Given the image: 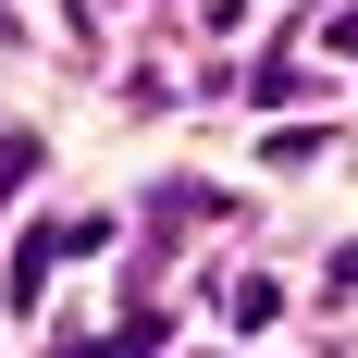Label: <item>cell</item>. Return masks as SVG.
<instances>
[{
  "instance_id": "obj_2",
  "label": "cell",
  "mask_w": 358,
  "mask_h": 358,
  "mask_svg": "<svg viewBox=\"0 0 358 358\" xmlns=\"http://www.w3.org/2000/svg\"><path fill=\"white\" fill-rule=\"evenodd\" d=\"M37 185V136H0V198H25Z\"/></svg>"
},
{
  "instance_id": "obj_1",
  "label": "cell",
  "mask_w": 358,
  "mask_h": 358,
  "mask_svg": "<svg viewBox=\"0 0 358 358\" xmlns=\"http://www.w3.org/2000/svg\"><path fill=\"white\" fill-rule=\"evenodd\" d=\"M62 259H74V222H37L25 248H13V272H0V296H13V309H37V285H50Z\"/></svg>"
},
{
  "instance_id": "obj_4",
  "label": "cell",
  "mask_w": 358,
  "mask_h": 358,
  "mask_svg": "<svg viewBox=\"0 0 358 358\" xmlns=\"http://www.w3.org/2000/svg\"><path fill=\"white\" fill-rule=\"evenodd\" d=\"M50 358H111V346H99V334H62V346H50Z\"/></svg>"
},
{
  "instance_id": "obj_3",
  "label": "cell",
  "mask_w": 358,
  "mask_h": 358,
  "mask_svg": "<svg viewBox=\"0 0 358 358\" xmlns=\"http://www.w3.org/2000/svg\"><path fill=\"white\" fill-rule=\"evenodd\" d=\"M322 50H334V62H358V0H346V13L322 25Z\"/></svg>"
}]
</instances>
